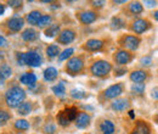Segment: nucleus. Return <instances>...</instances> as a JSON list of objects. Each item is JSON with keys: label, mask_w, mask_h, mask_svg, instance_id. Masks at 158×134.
Returning a JSON list of instances; mask_svg holds the SVG:
<instances>
[{"label": "nucleus", "mask_w": 158, "mask_h": 134, "mask_svg": "<svg viewBox=\"0 0 158 134\" xmlns=\"http://www.w3.org/2000/svg\"><path fill=\"white\" fill-rule=\"evenodd\" d=\"M24 97H26V93L20 87H12L6 92V95H5L6 104L10 107H19L20 102L24 100Z\"/></svg>", "instance_id": "nucleus-1"}, {"label": "nucleus", "mask_w": 158, "mask_h": 134, "mask_svg": "<svg viewBox=\"0 0 158 134\" xmlns=\"http://www.w3.org/2000/svg\"><path fill=\"white\" fill-rule=\"evenodd\" d=\"M77 116H78V109L74 107V106H71V107H67L63 111L59 112V115H57L56 118H57V122H59L60 126L66 127L72 121H74L77 118Z\"/></svg>", "instance_id": "nucleus-2"}, {"label": "nucleus", "mask_w": 158, "mask_h": 134, "mask_svg": "<svg viewBox=\"0 0 158 134\" xmlns=\"http://www.w3.org/2000/svg\"><path fill=\"white\" fill-rule=\"evenodd\" d=\"M111 71H112V65L108 61H105V60H99V61L94 62L91 68H90L91 75L95 77H105L107 76Z\"/></svg>", "instance_id": "nucleus-3"}, {"label": "nucleus", "mask_w": 158, "mask_h": 134, "mask_svg": "<svg viewBox=\"0 0 158 134\" xmlns=\"http://www.w3.org/2000/svg\"><path fill=\"white\" fill-rule=\"evenodd\" d=\"M83 68H84V61H83V58H78V56L68 60L67 66H66L67 72H68L69 75H72V76L80 73V72L83 71Z\"/></svg>", "instance_id": "nucleus-4"}, {"label": "nucleus", "mask_w": 158, "mask_h": 134, "mask_svg": "<svg viewBox=\"0 0 158 134\" xmlns=\"http://www.w3.org/2000/svg\"><path fill=\"white\" fill-rule=\"evenodd\" d=\"M151 27H152L151 22L143 19H138L136 21H134L133 24H131V29H133L134 33H136V34H142V33L147 32Z\"/></svg>", "instance_id": "nucleus-5"}, {"label": "nucleus", "mask_w": 158, "mask_h": 134, "mask_svg": "<svg viewBox=\"0 0 158 134\" xmlns=\"http://www.w3.org/2000/svg\"><path fill=\"white\" fill-rule=\"evenodd\" d=\"M140 38L136 36H125L122 39V45L128 50H136L140 46Z\"/></svg>", "instance_id": "nucleus-6"}, {"label": "nucleus", "mask_w": 158, "mask_h": 134, "mask_svg": "<svg viewBox=\"0 0 158 134\" xmlns=\"http://www.w3.org/2000/svg\"><path fill=\"white\" fill-rule=\"evenodd\" d=\"M24 65H29L32 67H39L41 65V56L35 51L24 53Z\"/></svg>", "instance_id": "nucleus-7"}, {"label": "nucleus", "mask_w": 158, "mask_h": 134, "mask_svg": "<svg viewBox=\"0 0 158 134\" xmlns=\"http://www.w3.org/2000/svg\"><path fill=\"white\" fill-rule=\"evenodd\" d=\"M131 60H133V55L130 53H128L127 50H119L114 55V61L119 66H125V65L130 63Z\"/></svg>", "instance_id": "nucleus-8"}, {"label": "nucleus", "mask_w": 158, "mask_h": 134, "mask_svg": "<svg viewBox=\"0 0 158 134\" xmlns=\"http://www.w3.org/2000/svg\"><path fill=\"white\" fill-rule=\"evenodd\" d=\"M122 93H123V85L120 83H117V84L108 87L105 90V97L106 99H116L117 96L122 95Z\"/></svg>", "instance_id": "nucleus-9"}, {"label": "nucleus", "mask_w": 158, "mask_h": 134, "mask_svg": "<svg viewBox=\"0 0 158 134\" xmlns=\"http://www.w3.org/2000/svg\"><path fill=\"white\" fill-rule=\"evenodd\" d=\"M74 39H76V32L74 31H72V29H63L59 34L57 40H59V43L66 45V44L72 43Z\"/></svg>", "instance_id": "nucleus-10"}, {"label": "nucleus", "mask_w": 158, "mask_h": 134, "mask_svg": "<svg viewBox=\"0 0 158 134\" xmlns=\"http://www.w3.org/2000/svg\"><path fill=\"white\" fill-rule=\"evenodd\" d=\"M96 19H98L96 12L90 11V10H88V11H83V12L79 14V21H80L83 24H90V23L95 22Z\"/></svg>", "instance_id": "nucleus-11"}, {"label": "nucleus", "mask_w": 158, "mask_h": 134, "mask_svg": "<svg viewBox=\"0 0 158 134\" xmlns=\"http://www.w3.org/2000/svg\"><path fill=\"white\" fill-rule=\"evenodd\" d=\"M147 72L146 71H142V70H136V71H133L130 73V80L135 84H142L146 79H147Z\"/></svg>", "instance_id": "nucleus-12"}, {"label": "nucleus", "mask_w": 158, "mask_h": 134, "mask_svg": "<svg viewBox=\"0 0 158 134\" xmlns=\"http://www.w3.org/2000/svg\"><path fill=\"white\" fill-rule=\"evenodd\" d=\"M130 134H151V127L145 121H138L136 126L134 127L133 132Z\"/></svg>", "instance_id": "nucleus-13"}, {"label": "nucleus", "mask_w": 158, "mask_h": 134, "mask_svg": "<svg viewBox=\"0 0 158 134\" xmlns=\"http://www.w3.org/2000/svg\"><path fill=\"white\" fill-rule=\"evenodd\" d=\"M90 124V116L86 112H80L76 118V126L79 129H84Z\"/></svg>", "instance_id": "nucleus-14"}, {"label": "nucleus", "mask_w": 158, "mask_h": 134, "mask_svg": "<svg viewBox=\"0 0 158 134\" xmlns=\"http://www.w3.org/2000/svg\"><path fill=\"white\" fill-rule=\"evenodd\" d=\"M102 46H103V41L100 40V39H89V40L85 43V45H84V48H85L86 50H89V51H98V50H101Z\"/></svg>", "instance_id": "nucleus-15"}, {"label": "nucleus", "mask_w": 158, "mask_h": 134, "mask_svg": "<svg viewBox=\"0 0 158 134\" xmlns=\"http://www.w3.org/2000/svg\"><path fill=\"white\" fill-rule=\"evenodd\" d=\"M20 80H21V83L28 85L29 88H34L35 84H37V76H35L34 73H32V72H29V73H24V75L21 76Z\"/></svg>", "instance_id": "nucleus-16"}, {"label": "nucleus", "mask_w": 158, "mask_h": 134, "mask_svg": "<svg viewBox=\"0 0 158 134\" xmlns=\"http://www.w3.org/2000/svg\"><path fill=\"white\" fill-rule=\"evenodd\" d=\"M100 131H101L102 134H113L114 131H116V126H114V123L112 121L105 119L100 124Z\"/></svg>", "instance_id": "nucleus-17"}, {"label": "nucleus", "mask_w": 158, "mask_h": 134, "mask_svg": "<svg viewBox=\"0 0 158 134\" xmlns=\"http://www.w3.org/2000/svg\"><path fill=\"white\" fill-rule=\"evenodd\" d=\"M129 100L128 99H117L112 102V110L114 111H118V112H122V111H125L128 107H129Z\"/></svg>", "instance_id": "nucleus-18"}, {"label": "nucleus", "mask_w": 158, "mask_h": 134, "mask_svg": "<svg viewBox=\"0 0 158 134\" xmlns=\"http://www.w3.org/2000/svg\"><path fill=\"white\" fill-rule=\"evenodd\" d=\"M7 26H9V29L12 31V32H19L20 29L23 28L24 26V21L21 17H14L7 22Z\"/></svg>", "instance_id": "nucleus-19"}, {"label": "nucleus", "mask_w": 158, "mask_h": 134, "mask_svg": "<svg viewBox=\"0 0 158 134\" xmlns=\"http://www.w3.org/2000/svg\"><path fill=\"white\" fill-rule=\"evenodd\" d=\"M38 37V33H37V31H34L33 28H27V29H24L23 31V33H22V39L24 40V41H33V40H35Z\"/></svg>", "instance_id": "nucleus-20"}, {"label": "nucleus", "mask_w": 158, "mask_h": 134, "mask_svg": "<svg viewBox=\"0 0 158 134\" xmlns=\"http://www.w3.org/2000/svg\"><path fill=\"white\" fill-rule=\"evenodd\" d=\"M57 75H59V72H57V70H56L55 67H48V68L44 71V78H45V80H48V82L55 80V79L57 78Z\"/></svg>", "instance_id": "nucleus-21"}, {"label": "nucleus", "mask_w": 158, "mask_h": 134, "mask_svg": "<svg viewBox=\"0 0 158 134\" xmlns=\"http://www.w3.org/2000/svg\"><path fill=\"white\" fill-rule=\"evenodd\" d=\"M40 17H41V14H40L39 11L34 10V11H32V12H29V14L27 15V21L29 22V24L37 26L38 22H39Z\"/></svg>", "instance_id": "nucleus-22"}, {"label": "nucleus", "mask_w": 158, "mask_h": 134, "mask_svg": "<svg viewBox=\"0 0 158 134\" xmlns=\"http://www.w3.org/2000/svg\"><path fill=\"white\" fill-rule=\"evenodd\" d=\"M60 34V24H51L45 29V36L49 38H54Z\"/></svg>", "instance_id": "nucleus-23"}, {"label": "nucleus", "mask_w": 158, "mask_h": 134, "mask_svg": "<svg viewBox=\"0 0 158 134\" xmlns=\"http://www.w3.org/2000/svg\"><path fill=\"white\" fill-rule=\"evenodd\" d=\"M17 111L19 114L22 116H26V115H29L32 112V104L31 102H21L20 106L17 107Z\"/></svg>", "instance_id": "nucleus-24"}, {"label": "nucleus", "mask_w": 158, "mask_h": 134, "mask_svg": "<svg viewBox=\"0 0 158 134\" xmlns=\"http://www.w3.org/2000/svg\"><path fill=\"white\" fill-rule=\"evenodd\" d=\"M45 51H46L48 58H56L57 55H60V48H59V45H56V44L49 45Z\"/></svg>", "instance_id": "nucleus-25"}, {"label": "nucleus", "mask_w": 158, "mask_h": 134, "mask_svg": "<svg viewBox=\"0 0 158 134\" xmlns=\"http://www.w3.org/2000/svg\"><path fill=\"white\" fill-rule=\"evenodd\" d=\"M129 11H130L133 15H140V14H142V11H143V6H142L141 2L134 1V2H131V4L129 5Z\"/></svg>", "instance_id": "nucleus-26"}, {"label": "nucleus", "mask_w": 158, "mask_h": 134, "mask_svg": "<svg viewBox=\"0 0 158 134\" xmlns=\"http://www.w3.org/2000/svg\"><path fill=\"white\" fill-rule=\"evenodd\" d=\"M52 92L55 93V95L60 96V97H63V96L66 95V85H64V83L60 82L59 84L54 85L52 87Z\"/></svg>", "instance_id": "nucleus-27"}, {"label": "nucleus", "mask_w": 158, "mask_h": 134, "mask_svg": "<svg viewBox=\"0 0 158 134\" xmlns=\"http://www.w3.org/2000/svg\"><path fill=\"white\" fill-rule=\"evenodd\" d=\"M12 76V70L10 66L7 65H1L0 66V78L1 79H6Z\"/></svg>", "instance_id": "nucleus-28"}, {"label": "nucleus", "mask_w": 158, "mask_h": 134, "mask_svg": "<svg viewBox=\"0 0 158 134\" xmlns=\"http://www.w3.org/2000/svg\"><path fill=\"white\" fill-rule=\"evenodd\" d=\"M124 26H125V22L120 19L119 16H114L113 19H111V27H112L113 29H120V28H123Z\"/></svg>", "instance_id": "nucleus-29"}, {"label": "nucleus", "mask_w": 158, "mask_h": 134, "mask_svg": "<svg viewBox=\"0 0 158 134\" xmlns=\"http://www.w3.org/2000/svg\"><path fill=\"white\" fill-rule=\"evenodd\" d=\"M51 21H52V19H51L50 15H41V17H40L39 22H38L37 26L40 27V28H44V27L49 26V24L51 23Z\"/></svg>", "instance_id": "nucleus-30"}, {"label": "nucleus", "mask_w": 158, "mask_h": 134, "mask_svg": "<svg viewBox=\"0 0 158 134\" xmlns=\"http://www.w3.org/2000/svg\"><path fill=\"white\" fill-rule=\"evenodd\" d=\"M130 90H131V93L135 94V95H141V94L145 92V84H143V83H142V84H135V83H133Z\"/></svg>", "instance_id": "nucleus-31"}, {"label": "nucleus", "mask_w": 158, "mask_h": 134, "mask_svg": "<svg viewBox=\"0 0 158 134\" xmlns=\"http://www.w3.org/2000/svg\"><path fill=\"white\" fill-rule=\"evenodd\" d=\"M15 127H16V129H19V131H27V129L29 128V123H28L26 119H19V121H16Z\"/></svg>", "instance_id": "nucleus-32"}, {"label": "nucleus", "mask_w": 158, "mask_h": 134, "mask_svg": "<svg viewBox=\"0 0 158 134\" xmlns=\"http://www.w3.org/2000/svg\"><path fill=\"white\" fill-rule=\"evenodd\" d=\"M73 53H74V50H73L72 48L66 49V50H63V51H62V53L59 55V60H60V61H64V60H67L68 58H71Z\"/></svg>", "instance_id": "nucleus-33"}, {"label": "nucleus", "mask_w": 158, "mask_h": 134, "mask_svg": "<svg viewBox=\"0 0 158 134\" xmlns=\"http://www.w3.org/2000/svg\"><path fill=\"white\" fill-rule=\"evenodd\" d=\"M71 96L72 97H74V99H84V97H86V93L85 92H83V90H80V89H73V90H71Z\"/></svg>", "instance_id": "nucleus-34"}, {"label": "nucleus", "mask_w": 158, "mask_h": 134, "mask_svg": "<svg viewBox=\"0 0 158 134\" xmlns=\"http://www.w3.org/2000/svg\"><path fill=\"white\" fill-rule=\"evenodd\" d=\"M10 118H11V116L9 112H6L4 110H0V124H5Z\"/></svg>", "instance_id": "nucleus-35"}, {"label": "nucleus", "mask_w": 158, "mask_h": 134, "mask_svg": "<svg viewBox=\"0 0 158 134\" xmlns=\"http://www.w3.org/2000/svg\"><path fill=\"white\" fill-rule=\"evenodd\" d=\"M44 132H45V134H54L56 132L55 124H52V123H46L45 127H44Z\"/></svg>", "instance_id": "nucleus-36"}, {"label": "nucleus", "mask_w": 158, "mask_h": 134, "mask_svg": "<svg viewBox=\"0 0 158 134\" xmlns=\"http://www.w3.org/2000/svg\"><path fill=\"white\" fill-rule=\"evenodd\" d=\"M151 63H152V58L151 56H143L140 60V65H142V66H150Z\"/></svg>", "instance_id": "nucleus-37"}, {"label": "nucleus", "mask_w": 158, "mask_h": 134, "mask_svg": "<svg viewBox=\"0 0 158 134\" xmlns=\"http://www.w3.org/2000/svg\"><path fill=\"white\" fill-rule=\"evenodd\" d=\"M127 73V68L125 67H117L116 70H114V76L116 77H122V76H124Z\"/></svg>", "instance_id": "nucleus-38"}, {"label": "nucleus", "mask_w": 158, "mask_h": 134, "mask_svg": "<svg viewBox=\"0 0 158 134\" xmlns=\"http://www.w3.org/2000/svg\"><path fill=\"white\" fill-rule=\"evenodd\" d=\"M17 62H19V65L21 66H23L24 65V53H17Z\"/></svg>", "instance_id": "nucleus-39"}, {"label": "nucleus", "mask_w": 158, "mask_h": 134, "mask_svg": "<svg viewBox=\"0 0 158 134\" xmlns=\"http://www.w3.org/2000/svg\"><path fill=\"white\" fill-rule=\"evenodd\" d=\"M151 96H152L153 99H156V100H158V87H156V88H153V89L151 90Z\"/></svg>", "instance_id": "nucleus-40"}, {"label": "nucleus", "mask_w": 158, "mask_h": 134, "mask_svg": "<svg viewBox=\"0 0 158 134\" xmlns=\"http://www.w3.org/2000/svg\"><path fill=\"white\" fill-rule=\"evenodd\" d=\"M7 45V40L5 37H2V36H0V48H5Z\"/></svg>", "instance_id": "nucleus-41"}, {"label": "nucleus", "mask_w": 158, "mask_h": 134, "mask_svg": "<svg viewBox=\"0 0 158 134\" xmlns=\"http://www.w3.org/2000/svg\"><path fill=\"white\" fill-rule=\"evenodd\" d=\"M143 4H145L147 7H155V6H157L158 5L157 1H145Z\"/></svg>", "instance_id": "nucleus-42"}, {"label": "nucleus", "mask_w": 158, "mask_h": 134, "mask_svg": "<svg viewBox=\"0 0 158 134\" xmlns=\"http://www.w3.org/2000/svg\"><path fill=\"white\" fill-rule=\"evenodd\" d=\"M9 5L12 7H20L22 5V1H9Z\"/></svg>", "instance_id": "nucleus-43"}, {"label": "nucleus", "mask_w": 158, "mask_h": 134, "mask_svg": "<svg viewBox=\"0 0 158 134\" xmlns=\"http://www.w3.org/2000/svg\"><path fill=\"white\" fill-rule=\"evenodd\" d=\"M91 4H93V6H95V7H101L105 2H103V1H91Z\"/></svg>", "instance_id": "nucleus-44"}, {"label": "nucleus", "mask_w": 158, "mask_h": 134, "mask_svg": "<svg viewBox=\"0 0 158 134\" xmlns=\"http://www.w3.org/2000/svg\"><path fill=\"white\" fill-rule=\"evenodd\" d=\"M4 12H5V6L0 2V16H1V15H4Z\"/></svg>", "instance_id": "nucleus-45"}, {"label": "nucleus", "mask_w": 158, "mask_h": 134, "mask_svg": "<svg viewBox=\"0 0 158 134\" xmlns=\"http://www.w3.org/2000/svg\"><path fill=\"white\" fill-rule=\"evenodd\" d=\"M152 15H153V19H156V21H158V10H156V11H155Z\"/></svg>", "instance_id": "nucleus-46"}, {"label": "nucleus", "mask_w": 158, "mask_h": 134, "mask_svg": "<svg viewBox=\"0 0 158 134\" xmlns=\"http://www.w3.org/2000/svg\"><path fill=\"white\" fill-rule=\"evenodd\" d=\"M4 54H5L4 51H0V58H5V56H4Z\"/></svg>", "instance_id": "nucleus-47"}, {"label": "nucleus", "mask_w": 158, "mask_h": 134, "mask_svg": "<svg viewBox=\"0 0 158 134\" xmlns=\"http://www.w3.org/2000/svg\"><path fill=\"white\" fill-rule=\"evenodd\" d=\"M2 84H4V79H1V78H0V87H1Z\"/></svg>", "instance_id": "nucleus-48"}]
</instances>
